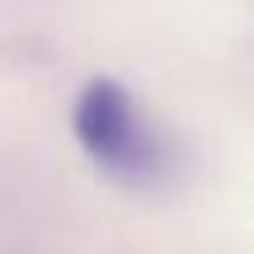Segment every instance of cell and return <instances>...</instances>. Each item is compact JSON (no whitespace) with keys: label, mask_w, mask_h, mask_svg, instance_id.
<instances>
[{"label":"cell","mask_w":254,"mask_h":254,"mask_svg":"<svg viewBox=\"0 0 254 254\" xmlns=\"http://www.w3.org/2000/svg\"><path fill=\"white\" fill-rule=\"evenodd\" d=\"M71 132L80 141L85 160L118 189L151 193V189H165L179 170L174 136L113 75L85 80V90L75 94V109H71Z\"/></svg>","instance_id":"obj_1"}]
</instances>
